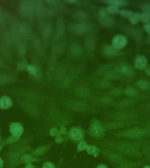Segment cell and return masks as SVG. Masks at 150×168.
Listing matches in <instances>:
<instances>
[{"label":"cell","mask_w":150,"mask_h":168,"mask_svg":"<svg viewBox=\"0 0 150 168\" xmlns=\"http://www.w3.org/2000/svg\"><path fill=\"white\" fill-rule=\"evenodd\" d=\"M99 14L102 19H105L108 17V12L106 9H102L99 10Z\"/></svg>","instance_id":"cell-33"},{"label":"cell","mask_w":150,"mask_h":168,"mask_svg":"<svg viewBox=\"0 0 150 168\" xmlns=\"http://www.w3.org/2000/svg\"><path fill=\"white\" fill-rule=\"evenodd\" d=\"M20 137H15L13 136H10L6 140V143L8 144H13V143H15L16 141H18L20 139Z\"/></svg>","instance_id":"cell-31"},{"label":"cell","mask_w":150,"mask_h":168,"mask_svg":"<svg viewBox=\"0 0 150 168\" xmlns=\"http://www.w3.org/2000/svg\"><path fill=\"white\" fill-rule=\"evenodd\" d=\"M85 151L88 155L93 156L94 157H97L100 154L99 148L95 145L89 144Z\"/></svg>","instance_id":"cell-17"},{"label":"cell","mask_w":150,"mask_h":168,"mask_svg":"<svg viewBox=\"0 0 150 168\" xmlns=\"http://www.w3.org/2000/svg\"><path fill=\"white\" fill-rule=\"evenodd\" d=\"M141 9L143 11V12L147 13L150 15V3H144L140 5Z\"/></svg>","instance_id":"cell-29"},{"label":"cell","mask_w":150,"mask_h":168,"mask_svg":"<svg viewBox=\"0 0 150 168\" xmlns=\"http://www.w3.org/2000/svg\"><path fill=\"white\" fill-rule=\"evenodd\" d=\"M71 31L76 34L82 33L87 31L88 27L86 24H75L71 25Z\"/></svg>","instance_id":"cell-16"},{"label":"cell","mask_w":150,"mask_h":168,"mask_svg":"<svg viewBox=\"0 0 150 168\" xmlns=\"http://www.w3.org/2000/svg\"><path fill=\"white\" fill-rule=\"evenodd\" d=\"M104 2L117 7L125 6L129 4L128 1L124 0H108L104 1Z\"/></svg>","instance_id":"cell-18"},{"label":"cell","mask_w":150,"mask_h":168,"mask_svg":"<svg viewBox=\"0 0 150 168\" xmlns=\"http://www.w3.org/2000/svg\"><path fill=\"white\" fill-rule=\"evenodd\" d=\"M72 51L75 55H79L82 52L81 49L78 45H74L72 47Z\"/></svg>","instance_id":"cell-32"},{"label":"cell","mask_w":150,"mask_h":168,"mask_svg":"<svg viewBox=\"0 0 150 168\" xmlns=\"http://www.w3.org/2000/svg\"><path fill=\"white\" fill-rule=\"evenodd\" d=\"M145 71L146 74L150 76V66H147L145 68Z\"/></svg>","instance_id":"cell-41"},{"label":"cell","mask_w":150,"mask_h":168,"mask_svg":"<svg viewBox=\"0 0 150 168\" xmlns=\"http://www.w3.org/2000/svg\"><path fill=\"white\" fill-rule=\"evenodd\" d=\"M44 160V159L35 157L31 155L26 154H24L21 158V161H22V162L26 164L42 161Z\"/></svg>","instance_id":"cell-15"},{"label":"cell","mask_w":150,"mask_h":168,"mask_svg":"<svg viewBox=\"0 0 150 168\" xmlns=\"http://www.w3.org/2000/svg\"><path fill=\"white\" fill-rule=\"evenodd\" d=\"M107 131H113L120 129L127 125V123L124 121H108L104 122Z\"/></svg>","instance_id":"cell-10"},{"label":"cell","mask_w":150,"mask_h":168,"mask_svg":"<svg viewBox=\"0 0 150 168\" xmlns=\"http://www.w3.org/2000/svg\"><path fill=\"white\" fill-rule=\"evenodd\" d=\"M59 133V130L56 127H52L49 131V135L52 137H56Z\"/></svg>","instance_id":"cell-30"},{"label":"cell","mask_w":150,"mask_h":168,"mask_svg":"<svg viewBox=\"0 0 150 168\" xmlns=\"http://www.w3.org/2000/svg\"><path fill=\"white\" fill-rule=\"evenodd\" d=\"M67 2L73 4L77 2V1H75V0H70V1H67Z\"/></svg>","instance_id":"cell-44"},{"label":"cell","mask_w":150,"mask_h":168,"mask_svg":"<svg viewBox=\"0 0 150 168\" xmlns=\"http://www.w3.org/2000/svg\"><path fill=\"white\" fill-rule=\"evenodd\" d=\"M91 101L92 105L95 107L105 109L110 107L113 103V99L107 95L99 98H92Z\"/></svg>","instance_id":"cell-6"},{"label":"cell","mask_w":150,"mask_h":168,"mask_svg":"<svg viewBox=\"0 0 150 168\" xmlns=\"http://www.w3.org/2000/svg\"><path fill=\"white\" fill-rule=\"evenodd\" d=\"M104 51L108 55L114 56L119 54L118 50L116 49L113 46H107L104 48Z\"/></svg>","instance_id":"cell-19"},{"label":"cell","mask_w":150,"mask_h":168,"mask_svg":"<svg viewBox=\"0 0 150 168\" xmlns=\"http://www.w3.org/2000/svg\"><path fill=\"white\" fill-rule=\"evenodd\" d=\"M140 21L145 23H149L150 21V15L143 12L141 13Z\"/></svg>","instance_id":"cell-26"},{"label":"cell","mask_w":150,"mask_h":168,"mask_svg":"<svg viewBox=\"0 0 150 168\" xmlns=\"http://www.w3.org/2000/svg\"><path fill=\"white\" fill-rule=\"evenodd\" d=\"M27 69L29 72L32 75H35L36 73V69L34 65H29L27 67Z\"/></svg>","instance_id":"cell-37"},{"label":"cell","mask_w":150,"mask_h":168,"mask_svg":"<svg viewBox=\"0 0 150 168\" xmlns=\"http://www.w3.org/2000/svg\"><path fill=\"white\" fill-rule=\"evenodd\" d=\"M10 131L12 135L20 137L23 133V127L20 123L15 122L10 125Z\"/></svg>","instance_id":"cell-11"},{"label":"cell","mask_w":150,"mask_h":168,"mask_svg":"<svg viewBox=\"0 0 150 168\" xmlns=\"http://www.w3.org/2000/svg\"><path fill=\"white\" fill-rule=\"evenodd\" d=\"M42 168H56L54 163L50 161H46L42 165Z\"/></svg>","instance_id":"cell-35"},{"label":"cell","mask_w":150,"mask_h":168,"mask_svg":"<svg viewBox=\"0 0 150 168\" xmlns=\"http://www.w3.org/2000/svg\"><path fill=\"white\" fill-rule=\"evenodd\" d=\"M55 141L57 144H61L64 141L65 138L62 135L59 133L56 137H55Z\"/></svg>","instance_id":"cell-34"},{"label":"cell","mask_w":150,"mask_h":168,"mask_svg":"<svg viewBox=\"0 0 150 168\" xmlns=\"http://www.w3.org/2000/svg\"><path fill=\"white\" fill-rule=\"evenodd\" d=\"M141 13L138 12H132V14L130 15L129 21L132 24L135 25L140 21Z\"/></svg>","instance_id":"cell-20"},{"label":"cell","mask_w":150,"mask_h":168,"mask_svg":"<svg viewBox=\"0 0 150 168\" xmlns=\"http://www.w3.org/2000/svg\"><path fill=\"white\" fill-rule=\"evenodd\" d=\"M86 131L80 125L72 127L68 131L66 137L74 143L78 144L81 140H84Z\"/></svg>","instance_id":"cell-4"},{"label":"cell","mask_w":150,"mask_h":168,"mask_svg":"<svg viewBox=\"0 0 150 168\" xmlns=\"http://www.w3.org/2000/svg\"><path fill=\"white\" fill-rule=\"evenodd\" d=\"M116 71L121 75L130 76L133 74V70L131 66L127 64H122L117 67Z\"/></svg>","instance_id":"cell-12"},{"label":"cell","mask_w":150,"mask_h":168,"mask_svg":"<svg viewBox=\"0 0 150 168\" xmlns=\"http://www.w3.org/2000/svg\"><path fill=\"white\" fill-rule=\"evenodd\" d=\"M99 149L100 154L102 156L113 165L117 166L123 162V159L120 154L103 148L99 147Z\"/></svg>","instance_id":"cell-5"},{"label":"cell","mask_w":150,"mask_h":168,"mask_svg":"<svg viewBox=\"0 0 150 168\" xmlns=\"http://www.w3.org/2000/svg\"><path fill=\"white\" fill-rule=\"evenodd\" d=\"M127 43V38L122 35H117L113 37L112 40L113 46L118 50L124 48Z\"/></svg>","instance_id":"cell-8"},{"label":"cell","mask_w":150,"mask_h":168,"mask_svg":"<svg viewBox=\"0 0 150 168\" xmlns=\"http://www.w3.org/2000/svg\"><path fill=\"white\" fill-rule=\"evenodd\" d=\"M143 168H150V166H146Z\"/></svg>","instance_id":"cell-45"},{"label":"cell","mask_w":150,"mask_h":168,"mask_svg":"<svg viewBox=\"0 0 150 168\" xmlns=\"http://www.w3.org/2000/svg\"><path fill=\"white\" fill-rule=\"evenodd\" d=\"M107 130L103 122L97 117L91 120L86 131L90 138L94 140H100L104 138Z\"/></svg>","instance_id":"cell-3"},{"label":"cell","mask_w":150,"mask_h":168,"mask_svg":"<svg viewBox=\"0 0 150 168\" xmlns=\"http://www.w3.org/2000/svg\"><path fill=\"white\" fill-rule=\"evenodd\" d=\"M143 29L150 36V22L145 24L143 26Z\"/></svg>","instance_id":"cell-38"},{"label":"cell","mask_w":150,"mask_h":168,"mask_svg":"<svg viewBox=\"0 0 150 168\" xmlns=\"http://www.w3.org/2000/svg\"><path fill=\"white\" fill-rule=\"evenodd\" d=\"M96 168H108L107 166L105 164H100Z\"/></svg>","instance_id":"cell-42"},{"label":"cell","mask_w":150,"mask_h":168,"mask_svg":"<svg viewBox=\"0 0 150 168\" xmlns=\"http://www.w3.org/2000/svg\"><path fill=\"white\" fill-rule=\"evenodd\" d=\"M122 92V90L121 88H116L105 92V95H106L107 96H110V95L116 96L119 95L121 94Z\"/></svg>","instance_id":"cell-24"},{"label":"cell","mask_w":150,"mask_h":168,"mask_svg":"<svg viewBox=\"0 0 150 168\" xmlns=\"http://www.w3.org/2000/svg\"><path fill=\"white\" fill-rule=\"evenodd\" d=\"M13 105V101L9 96L5 95L0 98V109L7 110Z\"/></svg>","instance_id":"cell-14"},{"label":"cell","mask_w":150,"mask_h":168,"mask_svg":"<svg viewBox=\"0 0 150 168\" xmlns=\"http://www.w3.org/2000/svg\"><path fill=\"white\" fill-rule=\"evenodd\" d=\"M44 119L47 125L59 129L61 126H67L72 123L73 113L62 110L56 104L50 103L45 108Z\"/></svg>","instance_id":"cell-1"},{"label":"cell","mask_w":150,"mask_h":168,"mask_svg":"<svg viewBox=\"0 0 150 168\" xmlns=\"http://www.w3.org/2000/svg\"><path fill=\"white\" fill-rule=\"evenodd\" d=\"M138 87L142 90H145L149 89L150 84L148 81H146L141 80L140 81L137 83Z\"/></svg>","instance_id":"cell-23"},{"label":"cell","mask_w":150,"mask_h":168,"mask_svg":"<svg viewBox=\"0 0 150 168\" xmlns=\"http://www.w3.org/2000/svg\"><path fill=\"white\" fill-rule=\"evenodd\" d=\"M53 142H50L45 145L39 146L36 149L32 151L31 156L37 158H40L45 156L48 152Z\"/></svg>","instance_id":"cell-9"},{"label":"cell","mask_w":150,"mask_h":168,"mask_svg":"<svg viewBox=\"0 0 150 168\" xmlns=\"http://www.w3.org/2000/svg\"><path fill=\"white\" fill-rule=\"evenodd\" d=\"M147 58L143 55H138L136 57L134 62V66L138 70L145 69V68L147 67Z\"/></svg>","instance_id":"cell-13"},{"label":"cell","mask_w":150,"mask_h":168,"mask_svg":"<svg viewBox=\"0 0 150 168\" xmlns=\"http://www.w3.org/2000/svg\"><path fill=\"white\" fill-rule=\"evenodd\" d=\"M4 166V161L3 160L0 158V168Z\"/></svg>","instance_id":"cell-43"},{"label":"cell","mask_w":150,"mask_h":168,"mask_svg":"<svg viewBox=\"0 0 150 168\" xmlns=\"http://www.w3.org/2000/svg\"><path fill=\"white\" fill-rule=\"evenodd\" d=\"M75 92L79 98L83 100L90 99L91 100L93 98L91 89L85 85L77 86L75 89Z\"/></svg>","instance_id":"cell-7"},{"label":"cell","mask_w":150,"mask_h":168,"mask_svg":"<svg viewBox=\"0 0 150 168\" xmlns=\"http://www.w3.org/2000/svg\"><path fill=\"white\" fill-rule=\"evenodd\" d=\"M102 24L106 27H111L114 24L115 20L111 17H107L105 19H102Z\"/></svg>","instance_id":"cell-22"},{"label":"cell","mask_w":150,"mask_h":168,"mask_svg":"<svg viewBox=\"0 0 150 168\" xmlns=\"http://www.w3.org/2000/svg\"><path fill=\"white\" fill-rule=\"evenodd\" d=\"M138 91L133 87H128L126 88L124 93L127 96H134L138 94Z\"/></svg>","instance_id":"cell-25"},{"label":"cell","mask_w":150,"mask_h":168,"mask_svg":"<svg viewBox=\"0 0 150 168\" xmlns=\"http://www.w3.org/2000/svg\"><path fill=\"white\" fill-rule=\"evenodd\" d=\"M89 144L85 140H81L77 144V150L78 152H81L86 150Z\"/></svg>","instance_id":"cell-21"},{"label":"cell","mask_w":150,"mask_h":168,"mask_svg":"<svg viewBox=\"0 0 150 168\" xmlns=\"http://www.w3.org/2000/svg\"><path fill=\"white\" fill-rule=\"evenodd\" d=\"M148 41H149V43L150 44V37L149 39H148Z\"/></svg>","instance_id":"cell-46"},{"label":"cell","mask_w":150,"mask_h":168,"mask_svg":"<svg viewBox=\"0 0 150 168\" xmlns=\"http://www.w3.org/2000/svg\"><path fill=\"white\" fill-rule=\"evenodd\" d=\"M59 130V134L62 135V136H66L67 133H68V131H67V128H66V127L61 126V127H60Z\"/></svg>","instance_id":"cell-36"},{"label":"cell","mask_w":150,"mask_h":168,"mask_svg":"<svg viewBox=\"0 0 150 168\" xmlns=\"http://www.w3.org/2000/svg\"><path fill=\"white\" fill-rule=\"evenodd\" d=\"M63 162H64V160H63V159L62 158L60 159L59 161H58V163H57L56 168H60V167H61L62 165H63Z\"/></svg>","instance_id":"cell-39"},{"label":"cell","mask_w":150,"mask_h":168,"mask_svg":"<svg viewBox=\"0 0 150 168\" xmlns=\"http://www.w3.org/2000/svg\"><path fill=\"white\" fill-rule=\"evenodd\" d=\"M119 13L123 17H125V18H129L130 15L132 14V12L130 10L123 9L119 10Z\"/></svg>","instance_id":"cell-28"},{"label":"cell","mask_w":150,"mask_h":168,"mask_svg":"<svg viewBox=\"0 0 150 168\" xmlns=\"http://www.w3.org/2000/svg\"><path fill=\"white\" fill-rule=\"evenodd\" d=\"M61 105L66 111L72 113L94 114L99 112L98 108L83 99H67L61 102Z\"/></svg>","instance_id":"cell-2"},{"label":"cell","mask_w":150,"mask_h":168,"mask_svg":"<svg viewBox=\"0 0 150 168\" xmlns=\"http://www.w3.org/2000/svg\"><path fill=\"white\" fill-rule=\"evenodd\" d=\"M24 168H36L34 165H33L32 163H29V164H27L26 165Z\"/></svg>","instance_id":"cell-40"},{"label":"cell","mask_w":150,"mask_h":168,"mask_svg":"<svg viewBox=\"0 0 150 168\" xmlns=\"http://www.w3.org/2000/svg\"><path fill=\"white\" fill-rule=\"evenodd\" d=\"M107 10L108 13H110L113 14H116L119 12V9L118 7L114 6L113 5H110L107 8Z\"/></svg>","instance_id":"cell-27"}]
</instances>
